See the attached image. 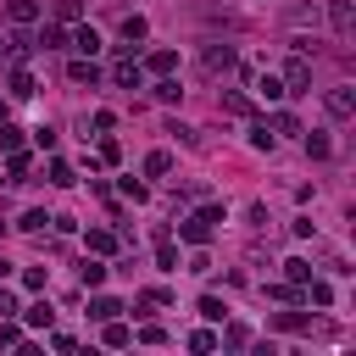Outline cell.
<instances>
[{"mask_svg":"<svg viewBox=\"0 0 356 356\" xmlns=\"http://www.w3.org/2000/svg\"><path fill=\"white\" fill-rule=\"evenodd\" d=\"M112 84H117V89H140V84H145V67L134 62V56H117V62H112Z\"/></svg>","mask_w":356,"mask_h":356,"instance_id":"5","label":"cell"},{"mask_svg":"<svg viewBox=\"0 0 356 356\" xmlns=\"http://www.w3.org/2000/svg\"><path fill=\"white\" fill-rule=\"evenodd\" d=\"M151 95H156V101H162V106H173V101H178V95H184V89H178V84H173V78H162V84H156V89H151Z\"/></svg>","mask_w":356,"mask_h":356,"instance_id":"26","label":"cell"},{"mask_svg":"<svg viewBox=\"0 0 356 356\" xmlns=\"http://www.w3.org/2000/svg\"><path fill=\"white\" fill-rule=\"evenodd\" d=\"M12 95H17V101H28V95H34V78H28V73H23V67H17V73H12Z\"/></svg>","mask_w":356,"mask_h":356,"instance_id":"29","label":"cell"},{"mask_svg":"<svg viewBox=\"0 0 356 356\" xmlns=\"http://www.w3.org/2000/svg\"><path fill=\"white\" fill-rule=\"evenodd\" d=\"M34 44H39V51H62L67 34H62V28H39V39H34Z\"/></svg>","mask_w":356,"mask_h":356,"instance_id":"19","label":"cell"},{"mask_svg":"<svg viewBox=\"0 0 356 356\" xmlns=\"http://www.w3.org/2000/svg\"><path fill=\"white\" fill-rule=\"evenodd\" d=\"M44 279H51V267H28V273H23L28 290H44Z\"/></svg>","mask_w":356,"mask_h":356,"instance_id":"37","label":"cell"},{"mask_svg":"<svg viewBox=\"0 0 356 356\" xmlns=\"http://www.w3.org/2000/svg\"><path fill=\"white\" fill-rule=\"evenodd\" d=\"M156 267H162V273H178V251L162 240V251H156Z\"/></svg>","mask_w":356,"mask_h":356,"instance_id":"30","label":"cell"},{"mask_svg":"<svg viewBox=\"0 0 356 356\" xmlns=\"http://www.w3.org/2000/svg\"><path fill=\"white\" fill-rule=\"evenodd\" d=\"M117 156H123V145H117V140H101V162H106V167H112V162H117Z\"/></svg>","mask_w":356,"mask_h":356,"instance_id":"39","label":"cell"},{"mask_svg":"<svg viewBox=\"0 0 356 356\" xmlns=\"http://www.w3.org/2000/svg\"><path fill=\"white\" fill-rule=\"evenodd\" d=\"M0 151H23V128H12V123H0Z\"/></svg>","mask_w":356,"mask_h":356,"instance_id":"24","label":"cell"},{"mask_svg":"<svg viewBox=\"0 0 356 356\" xmlns=\"http://www.w3.org/2000/svg\"><path fill=\"white\" fill-rule=\"evenodd\" d=\"M178 234H184L190 245H206V240H212V222L195 212V217H184V222H178Z\"/></svg>","mask_w":356,"mask_h":356,"instance_id":"8","label":"cell"},{"mask_svg":"<svg viewBox=\"0 0 356 356\" xmlns=\"http://www.w3.org/2000/svg\"><path fill=\"white\" fill-rule=\"evenodd\" d=\"M256 95L262 101H284V84L279 78H256Z\"/></svg>","mask_w":356,"mask_h":356,"instance_id":"23","label":"cell"},{"mask_svg":"<svg viewBox=\"0 0 356 356\" xmlns=\"http://www.w3.org/2000/svg\"><path fill=\"white\" fill-rule=\"evenodd\" d=\"M190 351H217V334H206V329H195V334H190Z\"/></svg>","mask_w":356,"mask_h":356,"instance_id":"36","label":"cell"},{"mask_svg":"<svg viewBox=\"0 0 356 356\" xmlns=\"http://www.w3.org/2000/svg\"><path fill=\"white\" fill-rule=\"evenodd\" d=\"M56 17H78V0H56Z\"/></svg>","mask_w":356,"mask_h":356,"instance_id":"40","label":"cell"},{"mask_svg":"<svg viewBox=\"0 0 356 356\" xmlns=\"http://www.w3.org/2000/svg\"><path fill=\"white\" fill-rule=\"evenodd\" d=\"M145 173H151V178L173 173V156H167V151H151V156H145Z\"/></svg>","mask_w":356,"mask_h":356,"instance_id":"20","label":"cell"},{"mask_svg":"<svg viewBox=\"0 0 356 356\" xmlns=\"http://www.w3.org/2000/svg\"><path fill=\"white\" fill-rule=\"evenodd\" d=\"M222 312H229V306H222L217 295H201V318H206V323H222Z\"/></svg>","mask_w":356,"mask_h":356,"instance_id":"21","label":"cell"},{"mask_svg":"<svg viewBox=\"0 0 356 356\" xmlns=\"http://www.w3.org/2000/svg\"><path fill=\"white\" fill-rule=\"evenodd\" d=\"M6 173H12V178H28V156H23V151H12V162H6Z\"/></svg>","mask_w":356,"mask_h":356,"instance_id":"38","label":"cell"},{"mask_svg":"<svg viewBox=\"0 0 356 356\" xmlns=\"http://www.w3.org/2000/svg\"><path fill=\"white\" fill-rule=\"evenodd\" d=\"M51 318H56V312L44 306V301H34V306L23 312V323H28V329H51Z\"/></svg>","mask_w":356,"mask_h":356,"instance_id":"15","label":"cell"},{"mask_svg":"<svg viewBox=\"0 0 356 356\" xmlns=\"http://www.w3.org/2000/svg\"><path fill=\"white\" fill-rule=\"evenodd\" d=\"M323 106H329L334 123H351V117H356V89H351V84H334L329 95H323Z\"/></svg>","mask_w":356,"mask_h":356,"instance_id":"4","label":"cell"},{"mask_svg":"<svg viewBox=\"0 0 356 356\" xmlns=\"http://www.w3.org/2000/svg\"><path fill=\"white\" fill-rule=\"evenodd\" d=\"M234 67H240V51H234V44H222V39H212L206 51H201V73H206V78H229Z\"/></svg>","mask_w":356,"mask_h":356,"instance_id":"1","label":"cell"},{"mask_svg":"<svg viewBox=\"0 0 356 356\" xmlns=\"http://www.w3.org/2000/svg\"><path fill=\"white\" fill-rule=\"evenodd\" d=\"M284 95H306V89H312V62H306V51H295L290 56V67H284Z\"/></svg>","mask_w":356,"mask_h":356,"instance_id":"3","label":"cell"},{"mask_svg":"<svg viewBox=\"0 0 356 356\" xmlns=\"http://www.w3.org/2000/svg\"><path fill=\"white\" fill-rule=\"evenodd\" d=\"M89 251H95V256H112V251H117V234H112V229H89Z\"/></svg>","mask_w":356,"mask_h":356,"instance_id":"14","label":"cell"},{"mask_svg":"<svg viewBox=\"0 0 356 356\" xmlns=\"http://www.w3.org/2000/svg\"><path fill=\"white\" fill-rule=\"evenodd\" d=\"M106 273H112V267H101L95 256H84V262H78V284H84V290H101Z\"/></svg>","mask_w":356,"mask_h":356,"instance_id":"7","label":"cell"},{"mask_svg":"<svg viewBox=\"0 0 356 356\" xmlns=\"http://www.w3.org/2000/svg\"><path fill=\"white\" fill-rule=\"evenodd\" d=\"M23 345V329L17 323H0V351H17Z\"/></svg>","mask_w":356,"mask_h":356,"instance_id":"28","label":"cell"},{"mask_svg":"<svg viewBox=\"0 0 356 356\" xmlns=\"http://www.w3.org/2000/svg\"><path fill=\"white\" fill-rule=\"evenodd\" d=\"M284 23H290V28H312V34H318L323 12H318V6H290V12H284Z\"/></svg>","mask_w":356,"mask_h":356,"instance_id":"10","label":"cell"},{"mask_svg":"<svg viewBox=\"0 0 356 356\" xmlns=\"http://www.w3.org/2000/svg\"><path fill=\"white\" fill-rule=\"evenodd\" d=\"M217 106L229 112V117H251V112H256V101H251V95H240V89H222V95H217Z\"/></svg>","mask_w":356,"mask_h":356,"instance_id":"6","label":"cell"},{"mask_svg":"<svg viewBox=\"0 0 356 356\" xmlns=\"http://www.w3.org/2000/svg\"><path fill=\"white\" fill-rule=\"evenodd\" d=\"M273 323H279L284 334H301V329H306V312H279V318H273Z\"/></svg>","mask_w":356,"mask_h":356,"instance_id":"22","label":"cell"},{"mask_svg":"<svg viewBox=\"0 0 356 356\" xmlns=\"http://www.w3.org/2000/svg\"><path fill=\"white\" fill-rule=\"evenodd\" d=\"M195 17H201V23H212V28H240V17H234L229 6H201Z\"/></svg>","mask_w":356,"mask_h":356,"instance_id":"11","label":"cell"},{"mask_svg":"<svg viewBox=\"0 0 356 356\" xmlns=\"http://www.w3.org/2000/svg\"><path fill=\"white\" fill-rule=\"evenodd\" d=\"M44 222H51V217H44V212H23V222H17V229H23V234H39V229H44Z\"/></svg>","mask_w":356,"mask_h":356,"instance_id":"34","label":"cell"},{"mask_svg":"<svg viewBox=\"0 0 356 356\" xmlns=\"http://www.w3.org/2000/svg\"><path fill=\"white\" fill-rule=\"evenodd\" d=\"M284 273H290V284H306V279H312V262L295 256V262H284Z\"/></svg>","mask_w":356,"mask_h":356,"instance_id":"27","label":"cell"},{"mask_svg":"<svg viewBox=\"0 0 356 356\" xmlns=\"http://www.w3.org/2000/svg\"><path fill=\"white\" fill-rule=\"evenodd\" d=\"M273 140H279V134H267V123H251V145L256 151H273Z\"/></svg>","mask_w":356,"mask_h":356,"instance_id":"25","label":"cell"},{"mask_svg":"<svg viewBox=\"0 0 356 356\" xmlns=\"http://www.w3.org/2000/svg\"><path fill=\"white\" fill-rule=\"evenodd\" d=\"M6 17H12L17 28H28V23H39V0H6Z\"/></svg>","mask_w":356,"mask_h":356,"instance_id":"9","label":"cell"},{"mask_svg":"<svg viewBox=\"0 0 356 356\" xmlns=\"http://www.w3.org/2000/svg\"><path fill=\"white\" fill-rule=\"evenodd\" d=\"M222 345H251V329L245 323H229V329H222Z\"/></svg>","mask_w":356,"mask_h":356,"instance_id":"31","label":"cell"},{"mask_svg":"<svg viewBox=\"0 0 356 356\" xmlns=\"http://www.w3.org/2000/svg\"><path fill=\"white\" fill-rule=\"evenodd\" d=\"M128 340H134V334H128L117 318H106V345H128Z\"/></svg>","mask_w":356,"mask_h":356,"instance_id":"33","label":"cell"},{"mask_svg":"<svg viewBox=\"0 0 356 356\" xmlns=\"http://www.w3.org/2000/svg\"><path fill=\"white\" fill-rule=\"evenodd\" d=\"M12 312H17V301H12L6 290H0V318H12Z\"/></svg>","mask_w":356,"mask_h":356,"instance_id":"41","label":"cell"},{"mask_svg":"<svg viewBox=\"0 0 356 356\" xmlns=\"http://www.w3.org/2000/svg\"><path fill=\"white\" fill-rule=\"evenodd\" d=\"M117 312H123V306H117L112 295H95V301H89V318H101V323H106V318H117Z\"/></svg>","mask_w":356,"mask_h":356,"instance_id":"18","label":"cell"},{"mask_svg":"<svg viewBox=\"0 0 356 356\" xmlns=\"http://www.w3.org/2000/svg\"><path fill=\"white\" fill-rule=\"evenodd\" d=\"M145 34H151V23H145V17H123V39H128V51H134V44H140Z\"/></svg>","mask_w":356,"mask_h":356,"instance_id":"17","label":"cell"},{"mask_svg":"<svg viewBox=\"0 0 356 356\" xmlns=\"http://www.w3.org/2000/svg\"><path fill=\"white\" fill-rule=\"evenodd\" d=\"M73 51H78V56H95V51H101V34L89 28V23H84V28H73Z\"/></svg>","mask_w":356,"mask_h":356,"instance_id":"12","label":"cell"},{"mask_svg":"<svg viewBox=\"0 0 356 356\" xmlns=\"http://www.w3.org/2000/svg\"><path fill=\"white\" fill-rule=\"evenodd\" d=\"M306 156H312V162H329V156H334L329 134H306Z\"/></svg>","mask_w":356,"mask_h":356,"instance_id":"16","label":"cell"},{"mask_svg":"<svg viewBox=\"0 0 356 356\" xmlns=\"http://www.w3.org/2000/svg\"><path fill=\"white\" fill-rule=\"evenodd\" d=\"M51 184H56V190L73 184V167H67V162H51Z\"/></svg>","mask_w":356,"mask_h":356,"instance_id":"35","label":"cell"},{"mask_svg":"<svg viewBox=\"0 0 356 356\" xmlns=\"http://www.w3.org/2000/svg\"><path fill=\"white\" fill-rule=\"evenodd\" d=\"M173 67H178V56H173V51H156V56H151V73H162V78H167Z\"/></svg>","mask_w":356,"mask_h":356,"instance_id":"32","label":"cell"},{"mask_svg":"<svg viewBox=\"0 0 356 356\" xmlns=\"http://www.w3.org/2000/svg\"><path fill=\"white\" fill-rule=\"evenodd\" d=\"M6 273H12V262H6V256H0V279H6Z\"/></svg>","mask_w":356,"mask_h":356,"instance_id":"42","label":"cell"},{"mask_svg":"<svg viewBox=\"0 0 356 356\" xmlns=\"http://www.w3.org/2000/svg\"><path fill=\"white\" fill-rule=\"evenodd\" d=\"M67 78H73V84H95V78H101L95 56H84V62H73V67H67Z\"/></svg>","mask_w":356,"mask_h":356,"instance_id":"13","label":"cell"},{"mask_svg":"<svg viewBox=\"0 0 356 356\" xmlns=\"http://www.w3.org/2000/svg\"><path fill=\"white\" fill-rule=\"evenodd\" d=\"M329 28H334L340 44L356 39V6H351V0H329Z\"/></svg>","mask_w":356,"mask_h":356,"instance_id":"2","label":"cell"}]
</instances>
